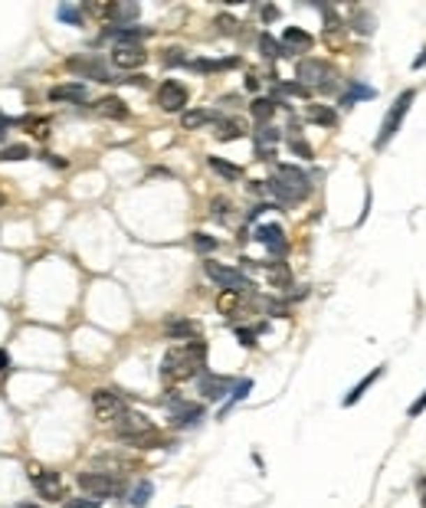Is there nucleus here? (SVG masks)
Here are the masks:
<instances>
[{"instance_id":"1","label":"nucleus","mask_w":426,"mask_h":508,"mask_svg":"<svg viewBox=\"0 0 426 508\" xmlns=\"http://www.w3.org/2000/svg\"><path fill=\"white\" fill-rule=\"evenodd\" d=\"M207 364V345L203 341H187V345L170 348L164 361H161V378L164 380H191L197 378Z\"/></svg>"},{"instance_id":"2","label":"nucleus","mask_w":426,"mask_h":508,"mask_svg":"<svg viewBox=\"0 0 426 508\" xmlns=\"http://www.w3.org/2000/svg\"><path fill=\"white\" fill-rule=\"evenodd\" d=\"M203 272H207V279H213L220 289H226V292L246 295L249 289H253V282H249V276H246V272L233 269V266H223V262L207 260V262H203Z\"/></svg>"},{"instance_id":"3","label":"nucleus","mask_w":426,"mask_h":508,"mask_svg":"<svg viewBox=\"0 0 426 508\" xmlns=\"http://www.w3.org/2000/svg\"><path fill=\"white\" fill-rule=\"evenodd\" d=\"M413 98H416L413 89H406V92H400V96H397V102L390 105V112H387V119H383V125H381V135H377V141H374L377 148H383V144H387V141L400 131V125H404V119H406V112H410V105H413Z\"/></svg>"},{"instance_id":"4","label":"nucleus","mask_w":426,"mask_h":508,"mask_svg":"<svg viewBox=\"0 0 426 508\" xmlns=\"http://www.w3.org/2000/svg\"><path fill=\"white\" fill-rule=\"evenodd\" d=\"M79 488H82L85 495L92 498H108V495H118L122 492V482H118V476H108V472H98V469H85V472H79Z\"/></svg>"},{"instance_id":"5","label":"nucleus","mask_w":426,"mask_h":508,"mask_svg":"<svg viewBox=\"0 0 426 508\" xmlns=\"http://www.w3.org/2000/svg\"><path fill=\"white\" fill-rule=\"evenodd\" d=\"M295 76L302 79V86L309 89V86H318L321 92H331L335 89V82H331V66L325 63V59H298V66H295Z\"/></svg>"},{"instance_id":"6","label":"nucleus","mask_w":426,"mask_h":508,"mask_svg":"<svg viewBox=\"0 0 426 508\" xmlns=\"http://www.w3.org/2000/svg\"><path fill=\"white\" fill-rule=\"evenodd\" d=\"M154 430V423L145 417V413H135V410H125L122 417L115 420V436L118 440H125V443H135V440H145L151 436Z\"/></svg>"},{"instance_id":"7","label":"nucleus","mask_w":426,"mask_h":508,"mask_svg":"<svg viewBox=\"0 0 426 508\" xmlns=\"http://www.w3.org/2000/svg\"><path fill=\"white\" fill-rule=\"evenodd\" d=\"M30 482L36 486V495L46 498V502H63V498H66L63 476H59V472H53V469L30 465Z\"/></svg>"},{"instance_id":"8","label":"nucleus","mask_w":426,"mask_h":508,"mask_svg":"<svg viewBox=\"0 0 426 508\" xmlns=\"http://www.w3.org/2000/svg\"><path fill=\"white\" fill-rule=\"evenodd\" d=\"M92 410H96V417L102 423H115L128 407L122 401V394H115V390H96L92 394Z\"/></svg>"},{"instance_id":"9","label":"nucleus","mask_w":426,"mask_h":508,"mask_svg":"<svg viewBox=\"0 0 426 508\" xmlns=\"http://www.w3.org/2000/svg\"><path fill=\"white\" fill-rule=\"evenodd\" d=\"M276 181L286 187V190H292V194H295V200H305V197L311 194L309 174L302 171V167H295V164H279V167H276Z\"/></svg>"},{"instance_id":"10","label":"nucleus","mask_w":426,"mask_h":508,"mask_svg":"<svg viewBox=\"0 0 426 508\" xmlns=\"http://www.w3.org/2000/svg\"><path fill=\"white\" fill-rule=\"evenodd\" d=\"M187 86L184 82H177V79H168V82H161L158 86V105L164 108V112H187Z\"/></svg>"},{"instance_id":"11","label":"nucleus","mask_w":426,"mask_h":508,"mask_svg":"<svg viewBox=\"0 0 426 508\" xmlns=\"http://www.w3.org/2000/svg\"><path fill=\"white\" fill-rule=\"evenodd\" d=\"M66 69H69V73H82L85 79L115 82V79H112V73L102 66V59H98V56H73V59H66Z\"/></svg>"},{"instance_id":"12","label":"nucleus","mask_w":426,"mask_h":508,"mask_svg":"<svg viewBox=\"0 0 426 508\" xmlns=\"http://www.w3.org/2000/svg\"><path fill=\"white\" fill-rule=\"evenodd\" d=\"M164 335H168L170 341H197L200 324L191 322V318H181V315H170L168 322H164Z\"/></svg>"},{"instance_id":"13","label":"nucleus","mask_w":426,"mask_h":508,"mask_svg":"<svg viewBox=\"0 0 426 508\" xmlns=\"http://www.w3.org/2000/svg\"><path fill=\"white\" fill-rule=\"evenodd\" d=\"M112 63H115V69H138L148 63V53H145V46H115Z\"/></svg>"},{"instance_id":"14","label":"nucleus","mask_w":426,"mask_h":508,"mask_svg":"<svg viewBox=\"0 0 426 508\" xmlns=\"http://www.w3.org/2000/svg\"><path fill=\"white\" fill-rule=\"evenodd\" d=\"M105 36L115 40V46H141V40H148L151 30L148 27H122V23H115Z\"/></svg>"},{"instance_id":"15","label":"nucleus","mask_w":426,"mask_h":508,"mask_svg":"<svg viewBox=\"0 0 426 508\" xmlns=\"http://www.w3.org/2000/svg\"><path fill=\"white\" fill-rule=\"evenodd\" d=\"M256 138V154L263 158V161H269V158H276V144H279V128H272V125H259V128L253 131Z\"/></svg>"},{"instance_id":"16","label":"nucleus","mask_w":426,"mask_h":508,"mask_svg":"<svg viewBox=\"0 0 426 508\" xmlns=\"http://www.w3.org/2000/svg\"><path fill=\"white\" fill-rule=\"evenodd\" d=\"M311 50V33H305L302 27H286L282 30V53H309Z\"/></svg>"},{"instance_id":"17","label":"nucleus","mask_w":426,"mask_h":508,"mask_svg":"<svg viewBox=\"0 0 426 508\" xmlns=\"http://www.w3.org/2000/svg\"><path fill=\"white\" fill-rule=\"evenodd\" d=\"M256 243H263L269 253H286V233L279 223H263V227H256Z\"/></svg>"},{"instance_id":"18","label":"nucleus","mask_w":426,"mask_h":508,"mask_svg":"<svg viewBox=\"0 0 426 508\" xmlns=\"http://www.w3.org/2000/svg\"><path fill=\"white\" fill-rule=\"evenodd\" d=\"M200 394L207 401H223L230 394V378H220V374H203L200 378Z\"/></svg>"},{"instance_id":"19","label":"nucleus","mask_w":426,"mask_h":508,"mask_svg":"<svg viewBox=\"0 0 426 508\" xmlns=\"http://www.w3.org/2000/svg\"><path fill=\"white\" fill-rule=\"evenodd\" d=\"M85 98H89V89L82 82H63L50 89V102H85Z\"/></svg>"},{"instance_id":"20","label":"nucleus","mask_w":426,"mask_h":508,"mask_svg":"<svg viewBox=\"0 0 426 508\" xmlns=\"http://www.w3.org/2000/svg\"><path fill=\"white\" fill-rule=\"evenodd\" d=\"M210 121H220V115L213 112V108H187L181 115V125L187 131L191 128H203V125H210Z\"/></svg>"},{"instance_id":"21","label":"nucleus","mask_w":426,"mask_h":508,"mask_svg":"<svg viewBox=\"0 0 426 508\" xmlns=\"http://www.w3.org/2000/svg\"><path fill=\"white\" fill-rule=\"evenodd\" d=\"M96 112L105 115V119H128V105L118 96H105L96 102Z\"/></svg>"},{"instance_id":"22","label":"nucleus","mask_w":426,"mask_h":508,"mask_svg":"<svg viewBox=\"0 0 426 508\" xmlns=\"http://www.w3.org/2000/svg\"><path fill=\"white\" fill-rule=\"evenodd\" d=\"M203 417V407L200 403H177V407H174V423H177V426H191V423H197Z\"/></svg>"},{"instance_id":"23","label":"nucleus","mask_w":426,"mask_h":508,"mask_svg":"<svg viewBox=\"0 0 426 508\" xmlns=\"http://www.w3.org/2000/svg\"><path fill=\"white\" fill-rule=\"evenodd\" d=\"M246 135V125L240 119H220L216 121V138L220 141H236Z\"/></svg>"},{"instance_id":"24","label":"nucleus","mask_w":426,"mask_h":508,"mask_svg":"<svg viewBox=\"0 0 426 508\" xmlns=\"http://www.w3.org/2000/svg\"><path fill=\"white\" fill-rule=\"evenodd\" d=\"M305 119L315 121V125H325V128H335V125H338V115H335V108H328V105H309L305 108Z\"/></svg>"},{"instance_id":"25","label":"nucleus","mask_w":426,"mask_h":508,"mask_svg":"<svg viewBox=\"0 0 426 508\" xmlns=\"http://www.w3.org/2000/svg\"><path fill=\"white\" fill-rule=\"evenodd\" d=\"M207 164H210V171L220 174L223 181H240V177H243V167H236V164L223 161V158H207Z\"/></svg>"},{"instance_id":"26","label":"nucleus","mask_w":426,"mask_h":508,"mask_svg":"<svg viewBox=\"0 0 426 508\" xmlns=\"http://www.w3.org/2000/svg\"><path fill=\"white\" fill-rule=\"evenodd\" d=\"M249 112H253V119L259 121V125H269V119L276 115V102H272V98H256L253 105H249Z\"/></svg>"},{"instance_id":"27","label":"nucleus","mask_w":426,"mask_h":508,"mask_svg":"<svg viewBox=\"0 0 426 508\" xmlns=\"http://www.w3.org/2000/svg\"><path fill=\"white\" fill-rule=\"evenodd\" d=\"M381 374H383V368H374L371 374H367V378H364L361 384H358V387H354L351 394H348V397H344V407H354V403L361 401V397H364V390L371 387V384H374V380H377V378H381Z\"/></svg>"},{"instance_id":"28","label":"nucleus","mask_w":426,"mask_h":508,"mask_svg":"<svg viewBox=\"0 0 426 508\" xmlns=\"http://www.w3.org/2000/svg\"><path fill=\"white\" fill-rule=\"evenodd\" d=\"M259 53L266 56V59H279V56H286V53H282V43H279L272 33H259Z\"/></svg>"},{"instance_id":"29","label":"nucleus","mask_w":426,"mask_h":508,"mask_svg":"<svg viewBox=\"0 0 426 508\" xmlns=\"http://www.w3.org/2000/svg\"><path fill=\"white\" fill-rule=\"evenodd\" d=\"M151 495H154V486H151L148 479H141L138 486L131 488V498H128V502H131L135 508H145L151 502Z\"/></svg>"},{"instance_id":"30","label":"nucleus","mask_w":426,"mask_h":508,"mask_svg":"<svg viewBox=\"0 0 426 508\" xmlns=\"http://www.w3.org/2000/svg\"><path fill=\"white\" fill-rule=\"evenodd\" d=\"M27 158H33L30 144H7L0 151V161H27Z\"/></svg>"},{"instance_id":"31","label":"nucleus","mask_w":426,"mask_h":508,"mask_svg":"<svg viewBox=\"0 0 426 508\" xmlns=\"http://www.w3.org/2000/svg\"><path fill=\"white\" fill-rule=\"evenodd\" d=\"M191 243H193V249H197V253H213V249H216V239H213L210 233H193Z\"/></svg>"},{"instance_id":"32","label":"nucleus","mask_w":426,"mask_h":508,"mask_svg":"<svg viewBox=\"0 0 426 508\" xmlns=\"http://www.w3.org/2000/svg\"><path fill=\"white\" fill-rule=\"evenodd\" d=\"M354 98H374V89L371 86H358V82H354L351 92L341 98V105H354Z\"/></svg>"},{"instance_id":"33","label":"nucleus","mask_w":426,"mask_h":508,"mask_svg":"<svg viewBox=\"0 0 426 508\" xmlns=\"http://www.w3.org/2000/svg\"><path fill=\"white\" fill-rule=\"evenodd\" d=\"M288 148H292V151H295L298 158H311V154H315V151H311V144H309V141H305V138H298V135H288Z\"/></svg>"},{"instance_id":"34","label":"nucleus","mask_w":426,"mask_h":508,"mask_svg":"<svg viewBox=\"0 0 426 508\" xmlns=\"http://www.w3.org/2000/svg\"><path fill=\"white\" fill-rule=\"evenodd\" d=\"M249 390H253V380H240V384H236V387H233V394H230V403H226V407H223V413L230 410L233 403H240V401H243V397H246V394H249Z\"/></svg>"},{"instance_id":"35","label":"nucleus","mask_w":426,"mask_h":508,"mask_svg":"<svg viewBox=\"0 0 426 508\" xmlns=\"http://www.w3.org/2000/svg\"><path fill=\"white\" fill-rule=\"evenodd\" d=\"M269 282H272L276 289H286L288 282H292V276H288V269H286V266H276V269L269 272Z\"/></svg>"},{"instance_id":"36","label":"nucleus","mask_w":426,"mask_h":508,"mask_svg":"<svg viewBox=\"0 0 426 508\" xmlns=\"http://www.w3.org/2000/svg\"><path fill=\"white\" fill-rule=\"evenodd\" d=\"M59 20L75 23V27H79V23H82V13L75 10V7H69V3H63V7H59Z\"/></svg>"},{"instance_id":"37","label":"nucleus","mask_w":426,"mask_h":508,"mask_svg":"<svg viewBox=\"0 0 426 508\" xmlns=\"http://www.w3.org/2000/svg\"><path fill=\"white\" fill-rule=\"evenodd\" d=\"M102 502L98 498H92V495H82V498H69L66 502V508H98Z\"/></svg>"},{"instance_id":"38","label":"nucleus","mask_w":426,"mask_h":508,"mask_svg":"<svg viewBox=\"0 0 426 508\" xmlns=\"http://www.w3.org/2000/svg\"><path fill=\"white\" fill-rule=\"evenodd\" d=\"M181 63H187L184 50H164V66H181Z\"/></svg>"},{"instance_id":"39","label":"nucleus","mask_w":426,"mask_h":508,"mask_svg":"<svg viewBox=\"0 0 426 508\" xmlns=\"http://www.w3.org/2000/svg\"><path fill=\"white\" fill-rule=\"evenodd\" d=\"M279 92H286V96H309V89L302 86V82H282Z\"/></svg>"},{"instance_id":"40","label":"nucleus","mask_w":426,"mask_h":508,"mask_svg":"<svg viewBox=\"0 0 426 508\" xmlns=\"http://www.w3.org/2000/svg\"><path fill=\"white\" fill-rule=\"evenodd\" d=\"M226 210H230V200L216 197V200H213V216H216V220H226Z\"/></svg>"},{"instance_id":"41","label":"nucleus","mask_w":426,"mask_h":508,"mask_svg":"<svg viewBox=\"0 0 426 508\" xmlns=\"http://www.w3.org/2000/svg\"><path fill=\"white\" fill-rule=\"evenodd\" d=\"M216 27H220V33H226V36H230V33H236V20H233V17H216Z\"/></svg>"},{"instance_id":"42","label":"nucleus","mask_w":426,"mask_h":508,"mask_svg":"<svg viewBox=\"0 0 426 508\" xmlns=\"http://www.w3.org/2000/svg\"><path fill=\"white\" fill-rule=\"evenodd\" d=\"M423 410H426V390H423V394H420V401H413V403H410V410H406V413H410V417H420V413H423Z\"/></svg>"},{"instance_id":"43","label":"nucleus","mask_w":426,"mask_h":508,"mask_svg":"<svg viewBox=\"0 0 426 508\" xmlns=\"http://www.w3.org/2000/svg\"><path fill=\"white\" fill-rule=\"evenodd\" d=\"M354 23H358V27H354L358 33H371L374 30V27H371V23H374L371 17H361V13H358V20H354Z\"/></svg>"},{"instance_id":"44","label":"nucleus","mask_w":426,"mask_h":508,"mask_svg":"<svg viewBox=\"0 0 426 508\" xmlns=\"http://www.w3.org/2000/svg\"><path fill=\"white\" fill-rule=\"evenodd\" d=\"M236 335H240V345H243V348H253V345H256V341H253V338H256L253 331H246V328H240Z\"/></svg>"},{"instance_id":"45","label":"nucleus","mask_w":426,"mask_h":508,"mask_svg":"<svg viewBox=\"0 0 426 508\" xmlns=\"http://www.w3.org/2000/svg\"><path fill=\"white\" fill-rule=\"evenodd\" d=\"M10 125H13V121L7 119V115H0V138H3V135H7V131H10Z\"/></svg>"},{"instance_id":"46","label":"nucleus","mask_w":426,"mask_h":508,"mask_svg":"<svg viewBox=\"0 0 426 508\" xmlns=\"http://www.w3.org/2000/svg\"><path fill=\"white\" fill-rule=\"evenodd\" d=\"M276 17H279L276 7H263V20H276Z\"/></svg>"},{"instance_id":"47","label":"nucleus","mask_w":426,"mask_h":508,"mask_svg":"<svg viewBox=\"0 0 426 508\" xmlns=\"http://www.w3.org/2000/svg\"><path fill=\"white\" fill-rule=\"evenodd\" d=\"M246 89H249V92H256V89H259V79H256V76H246Z\"/></svg>"},{"instance_id":"48","label":"nucleus","mask_w":426,"mask_h":508,"mask_svg":"<svg viewBox=\"0 0 426 508\" xmlns=\"http://www.w3.org/2000/svg\"><path fill=\"white\" fill-rule=\"evenodd\" d=\"M10 368V357H7V351H0V371Z\"/></svg>"},{"instance_id":"49","label":"nucleus","mask_w":426,"mask_h":508,"mask_svg":"<svg viewBox=\"0 0 426 508\" xmlns=\"http://www.w3.org/2000/svg\"><path fill=\"white\" fill-rule=\"evenodd\" d=\"M3 204H7V197H3V194H0V210H3Z\"/></svg>"},{"instance_id":"50","label":"nucleus","mask_w":426,"mask_h":508,"mask_svg":"<svg viewBox=\"0 0 426 508\" xmlns=\"http://www.w3.org/2000/svg\"><path fill=\"white\" fill-rule=\"evenodd\" d=\"M423 508H426V495H423Z\"/></svg>"}]
</instances>
